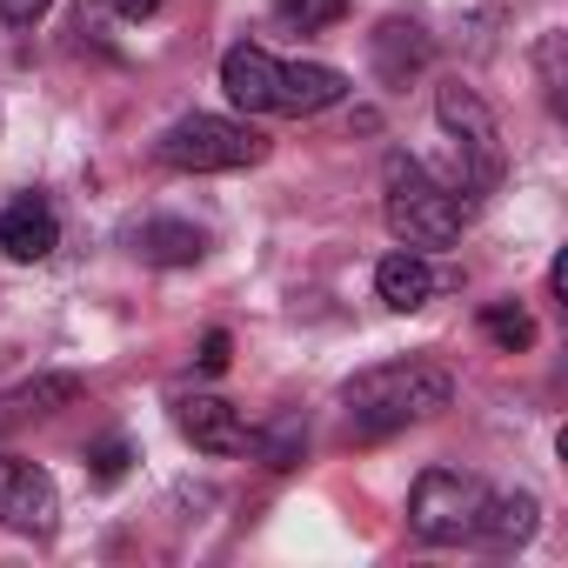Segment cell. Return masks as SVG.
<instances>
[{"mask_svg":"<svg viewBox=\"0 0 568 568\" xmlns=\"http://www.w3.org/2000/svg\"><path fill=\"white\" fill-rule=\"evenodd\" d=\"M455 402V382L428 362H382V368H362L348 388H342V408H348V428L362 442H382L408 422H428Z\"/></svg>","mask_w":568,"mask_h":568,"instance_id":"cell-1","label":"cell"},{"mask_svg":"<svg viewBox=\"0 0 568 568\" xmlns=\"http://www.w3.org/2000/svg\"><path fill=\"white\" fill-rule=\"evenodd\" d=\"M382 214H388V234L415 254L428 247H455L462 241V221H468V201L462 187H442L415 154H388L382 161Z\"/></svg>","mask_w":568,"mask_h":568,"instance_id":"cell-2","label":"cell"},{"mask_svg":"<svg viewBox=\"0 0 568 568\" xmlns=\"http://www.w3.org/2000/svg\"><path fill=\"white\" fill-rule=\"evenodd\" d=\"M154 154H161L168 168H181V174H234V168H254V161L267 154V141H261L247 121L187 114V121H174V128L154 141Z\"/></svg>","mask_w":568,"mask_h":568,"instance_id":"cell-3","label":"cell"},{"mask_svg":"<svg viewBox=\"0 0 568 568\" xmlns=\"http://www.w3.org/2000/svg\"><path fill=\"white\" fill-rule=\"evenodd\" d=\"M435 121L448 128V141L462 154V187L468 194H488L501 181V128H495L488 101L475 88H462V81H442L435 88Z\"/></svg>","mask_w":568,"mask_h":568,"instance_id":"cell-4","label":"cell"},{"mask_svg":"<svg viewBox=\"0 0 568 568\" xmlns=\"http://www.w3.org/2000/svg\"><path fill=\"white\" fill-rule=\"evenodd\" d=\"M481 495L488 488L475 475H462V468H422L415 475V495H408V528L422 541H435V548L468 541V528L481 515Z\"/></svg>","mask_w":568,"mask_h":568,"instance_id":"cell-5","label":"cell"},{"mask_svg":"<svg viewBox=\"0 0 568 568\" xmlns=\"http://www.w3.org/2000/svg\"><path fill=\"white\" fill-rule=\"evenodd\" d=\"M61 521V488L48 468L0 455V528H21V535H54Z\"/></svg>","mask_w":568,"mask_h":568,"instance_id":"cell-6","label":"cell"},{"mask_svg":"<svg viewBox=\"0 0 568 568\" xmlns=\"http://www.w3.org/2000/svg\"><path fill=\"white\" fill-rule=\"evenodd\" d=\"M348 101V74L328 68V61H281V81H274V114L288 121H308V114H328Z\"/></svg>","mask_w":568,"mask_h":568,"instance_id":"cell-7","label":"cell"},{"mask_svg":"<svg viewBox=\"0 0 568 568\" xmlns=\"http://www.w3.org/2000/svg\"><path fill=\"white\" fill-rule=\"evenodd\" d=\"M61 247V214L41 201V194H21V201H8L0 207V254L8 261H48Z\"/></svg>","mask_w":568,"mask_h":568,"instance_id":"cell-8","label":"cell"},{"mask_svg":"<svg viewBox=\"0 0 568 568\" xmlns=\"http://www.w3.org/2000/svg\"><path fill=\"white\" fill-rule=\"evenodd\" d=\"M174 428L201 455H241L247 448V428H241L234 402H221V395H174Z\"/></svg>","mask_w":568,"mask_h":568,"instance_id":"cell-9","label":"cell"},{"mask_svg":"<svg viewBox=\"0 0 568 568\" xmlns=\"http://www.w3.org/2000/svg\"><path fill=\"white\" fill-rule=\"evenodd\" d=\"M274 81H281V61H274L267 48H254V41H241V48L221 54V94H227L234 108L274 114Z\"/></svg>","mask_w":568,"mask_h":568,"instance_id":"cell-10","label":"cell"},{"mask_svg":"<svg viewBox=\"0 0 568 568\" xmlns=\"http://www.w3.org/2000/svg\"><path fill=\"white\" fill-rule=\"evenodd\" d=\"M121 241H128L148 267H194V261L207 254V234H201L194 221H174V214H148V221H134Z\"/></svg>","mask_w":568,"mask_h":568,"instance_id":"cell-11","label":"cell"},{"mask_svg":"<svg viewBox=\"0 0 568 568\" xmlns=\"http://www.w3.org/2000/svg\"><path fill=\"white\" fill-rule=\"evenodd\" d=\"M368 48H375V74H382L388 88H408V81L428 68V54H435V41L422 34V21H402V14H388V21L368 34Z\"/></svg>","mask_w":568,"mask_h":568,"instance_id":"cell-12","label":"cell"},{"mask_svg":"<svg viewBox=\"0 0 568 568\" xmlns=\"http://www.w3.org/2000/svg\"><path fill=\"white\" fill-rule=\"evenodd\" d=\"M435 288H442V274H435V267H428V254H415V247H395V254L375 267V295H382L395 315L428 308V302H435Z\"/></svg>","mask_w":568,"mask_h":568,"instance_id":"cell-13","label":"cell"},{"mask_svg":"<svg viewBox=\"0 0 568 568\" xmlns=\"http://www.w3.org/2000/svg\"><path fill=\"white\" fill-rule=\"evenodd\" d=\"M535 528H541V501L528 488H515V495H481V515H475L468 535L488 541V548H521Z\"/></svg>","mask_w":568,"mask_h":568,"instance_id":"cell-14","label":"cell"},{"mask_svg":"<svg viewBox=\"0 0 568 568\" xmlns=\"http://www.w3.org/2000/svg\"><path fill=\"white\" fill-rule=\"evenodd\" d=\"M74 395H81L74 375H41V382H28V388H14V395H0V428H8V422H28V415H54V408H68Z\"/></svg>","mask_w":568,"mask_h":568,"instance_id":"cell-15","label":"cell"},{"mask_svg":"<svg viewBox=\"0 0 568 568\" xmlns=\"http://www.w3.org/2000/svg\"><path fill=\"white\" fill-rule=\"evenodd\" d=\"M481 328H488V342H495V348H508V355L535 348V322H528V308H515V302L481 308Z\"/></svg>","mask_w":568,"mask_h":568,"instance_id":"cell-16","label":"cell"},{"mask_svg":"<svg viewBox=\"0 0 568 568\" xmlns=\"http://www.w3.org/2000/svg\"><path fill=\"white\" fill-rule=\"evenodd\" d=\"M342 14H348V0H274V21H288V28H302V34L335 28Z\"/></svg>","mask_w":568,"mask_h":568,"instance_id":"cell-17","label":"cell"},{"mask_svg":"<svg viewBox=\"0 0 568 568\" xmlns=\"http://www.w3.org/2000/svg\"><path fill=\"white\" fill-rule=\"evenodd\" d=\"M247 442H261V455H267V468H295L302 462V442H308V428L295 422V415H281L267 435H247Z\"/></svg>","mask_w":568,"mask_h":568,"instance_id":"cell-18","label":"cell"},{"mask_svg":"<svg viewBox=\"0 0 568 568\" xmlns=\"http://www.w3.org/2000/svg\"><path fill=\"white\" fill-rule=\"evenodd\" d=\"M88 462H94V481H121L128 475V442H101Z\"/></svg>","mask_w":568,"mask_h":568,"instance_id":"cell-19","label":"cell"},{"mask_svg":"<svg viewBox=\"0 0 568 568\" xmlns=\"http://www.w3.org/2000/svg\"><path fill=\"white\" fill-rule=\"evenodd\" d=\"M48 8H54V0H0V21H8V28H34Z\"/></svg>","mask_w":568,"mask_h":568,"instance_id":"cell-20","label":"cell"},{"mask_svg":"<svg viewBox=\"0 0 568 568\" xmlns=\"http://www.w3.org/2000/svg\"><path fill=\"white\" fill-rule=\"evenodd\" d=\"M227 348H234V342H227L221 328H214V335H201V368H207V375H221V368H227Z\"/></svg>","mask_w":568,"mask_h":568,"instance_id":"cell-21","label":"cell"},{"mask_svg":"<svg viewBox=\"0 0 568 568\" xmlns=\"http://www.w3.org/2000/svg\"><path fill=\"white\" fill-rule=\"evenodd\" d=\"M161 8H168V0H114V14H121V21H154Z\"/></svg>","mask_w":568,"mask_h":568,"instance_id":"cell-22","label":"cell"}]
</instances>
